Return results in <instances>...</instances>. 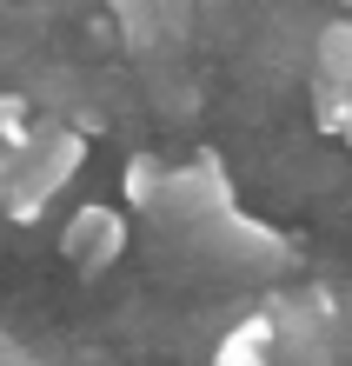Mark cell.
<instances>
[{
  "label": "cell",
  "mask_w": 352,
  "mask_h": 366,
  "mask_svg": "<svg viewBox=\"0 0 352 366\" xmlns=\"http://www.w3.org/2000/svg\"><path fill=\"white\" fill-rule=\"evenodd\" d=\"M86 160V134L67 120H40L27 147H14V154H0V213L20 227H34L40 213H47L60 193L74 187Z\"/></svg>",
  "instance_id": "obj_1"
},
{
  "label": "cell",
  "mask_w": 352,
  "mask_h": 366,
  "mask_svg": "<svg viewBox=\"0 0 352 366\" xmlns=\"http://www.w3.org/2000/svg\"><path fill=\"white\" fill-rule=\"evenodd\" d=\"M313 120L352 147V20H326L313 40Z\"/></svg>",
  "instance_id": "obj_2"
},
{
  "label": "cell",
  "mask_w": 352,
  "mask_h": 366,
  "mask_svg": "<svg viewBox=\"0 0 352 366\" xmlns=\"http://www.w3.org/2000/svg\"><path fill=\"white\" fill-rule=\"evenodd\" d=\"M60 253H67L74 273L100 280L126 253V213L120 207H80L74 220H67V233H60Z\"/></svg>",
  "instance_id": "obj_3"
},
{
  "label": "cell",
  "mask_w": 352,
  "mask_h": 366,
  "mask_svg": "<svg viewBox=\"0 0 352 366\" xmlns=\"http://www.w3.org/2000/svg\"><path fill=\"white\" fill-rule=\"evenodd\" d=\"M120 20V40L134 54H166V47H180V7H140V0H126V7H114Z\"/></svg>",
  "instance_id": "obj_4"
},
{
  "label": "cell",
  "mask_w": 352,
  "mask_h": 366,
  "mask_svg": "<svg viewBox=\"0 0 352 366\" xmlns=\"http://www.w3.org/2000/svg\"><path fill=\"white\" fill-rule=\"evenodd\" d=\"M273 353H279V313H246L213 347V366H273Z\"/></svg>",
  "instance_id": "obj_5"
},
{
  "label": "cell",
  "mask_w": 352,
  "mask_h": 366,
  "mask_svg": "<svg viewBox=\"0 0 352 366\" xmlns=\"http://www.w3.org/2000/svg\"><path fill=\"white\" fill-rule=\"evenodd\" d=\"M120 187H126V207H140V213H160L166 167L153 160V154H126V167H120Z\"/></svg>",
  "instance_id": "obj_6"
},
{
  "label": "cell",
  "mask_w": 352,
  "mask_h": 366,
  "mask_svg": "<svg viewBox=\"0 0 352 366\" xmlns=\"http://www.w3.org/2000/svg\"><path fill=\"white\" fill-rule=\"evenodd\" d=\"M34 100L27 94H0V154H14V147H27L34 140Z\"/></svg>",
  "instance_id": "obj_7"
}]
</instances>
